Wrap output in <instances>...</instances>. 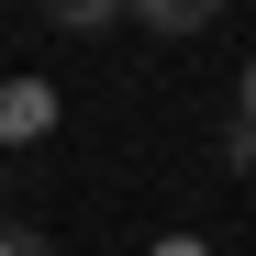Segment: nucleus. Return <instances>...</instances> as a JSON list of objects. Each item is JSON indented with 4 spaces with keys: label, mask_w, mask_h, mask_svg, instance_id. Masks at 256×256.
<instances>
[{
    "label": "nucleus",
    "mask_w": 256,
    "mask_h": 256,
    "mask_svg": "<svg viewBox=\"0 0 256 256\" xmlns=\"http://www.w3.org/2000/svg\"><path fill=\"white\" fill-rule=\"evenodd\" d=\"M56 90H45V78H0V156H12V145H45L56 134Z\"/></svg>",
    "instance_id": "obj_1"
},
{
    "label": "nucleus",
    "mask_w": 256,
    "mask_h": 256,
    "mask_svg": "<svg viewBox=\"0 0 256 256\" xmlns=\"http://www.w3.org/2000/svg\"><path fill=\"white\" fill-rule=\"evenodd\" d=\"M122 12H134V22H156V34H200L223 0H122Z\"/></svg>",
    "instance_id": "obj_3"
},
{
    "label": "nucleus",
    "mask_w": 256,
    "mask_h": 256,
    "mask_svg": "<svg viewBox=\"0 0 256 256\" xmlns=\"http://www.w3.org/2000/svg\"><path fill=\"white\" fill-rule=\"evenodd\" d=\"M34 12H45L56 34H112V22H122V0H34Z\"/></svg>",
    "instance_id": "obj_4"
},
{
    "label": "nucleus",
    "mask_w": 256,
    "mask_h": 256,
    "mask_svg": "<svg viewBox=\"0 0 256 256\" xmlns=\"http://www.w3.org/2000/svg\"><path fill=\"white\" fill-rule=\"evenodd\" d=\"M223 167H234V178L256 167V56H245V78H234V122H223Z\"/></svg>",
    "instance_id": "obj_2"
},
{
    "label": "nucleus",
    "mask_w": 256,
    "mask_h": 256,
    "mask_svg": "<svg viewBox=\"0 0 256 256\" xmlns=\"http://www.w3.org/2000/svg\"><path fill=\"white\" fill-rule=\"evenodd\" d=\"M0 256H56V245L34 234V223H0Z\"/></svg>",
    "instance_id": "obj_5"
},
{
    "label": "nucleus",
    "mask_w": 256,
    "mask_h": 256,
    "mask_svg": "<svg viewBox=\"0 0 256 256\" xmlns=\"http://www.w3.org/2000/svg\"><path fill=\"white\" fill-rule=\"evenodd\" d=\"M156 256H212V245H200V234H167V245H156Z\"/></svg>",
    "instance_id": "obj_6"
}]
</instances>
